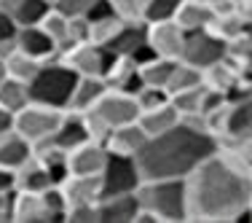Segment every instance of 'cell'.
<instances>
[{"mask_svg": "<svg viewBox=\"0 0 252 223\" xmlns=\"http://www.w3.org/2000/svg\"><path fill=\"white\" fill-rule=\"evenodd\" d=\"M207 3H220V0H207Z\"/></svg>", "mask_w": 252, "mask_h": 223, "instance_id": "7dc6e473", "label": "cell"}, {"mask_svg": "<svg viewBox=\"0 0 252 223\" xmlns=\"http://www.w3.org/2000/svg\"><path fill=\"white\" fill-rule=\"evenodd\" d=\"M14 46H16L19 51L30 54V57H35L38 62L57 57V46H54V40L43 33V27H40V25L16 27V33H14Z\"/></svg>", "mask_w": 252, "mask_h": 223, "instance_id": "5bb4252c", "label": "cell"}, {"mask_svg": "<svg viewBox=\"0 0 252 223\" xmlns=\"http://www.w3.org/2000/svg\"><path fill=\"white\" fill-rule=\"evenodd\" d=\"M86 22H89V40L97 46H107L124 19L116 11H107V14H99V16H86Z\"/></svg>", "mask_w": 252, "mask_h": 223, "instance_id": "83f0119b", "label": "cell"}, {"mask_svg": "<svg viewBox=\"0 0 252 223\" xmlns=\"http://www.w3.org/2000/svg\"><path fill=\"white\" fill-rule=\"evenodd\" d=\"M215 3H207V0H183L177 5V14H175V22L185 33L190 30H201V27H209L215 22Z\"/></svg>", "mask_w": 252, "mask_h": 223, "instance_id": "d6986e66", "label": "cell"}, {"mask_svg": "<svg viewBox=\"0 0 252 223\" xmlns=\"http://www.w3.org/2000/svg\"><path fill=\"white\" fill-rule=\"evenodd\" d=\"M250 54H252V33H244V35H236V38L225 40V59L228 62L244 65Z\"/></svg>", "mask_w": 252, "mask_h": 223, "instance_id": "836d02e7", "label": "cell"}, {"mask_svg": "<svg viewBox=\"0 0 252 223\" xmlns=\"http://www.w3.org/2000/svg\"><path fill=\"white\" fill-rule=\"evenodd\" d=\"M5 191H16V175L14 170L0 167V194H5Z\"/></svg>", "mask_w": 252, "mask_h": 223, "instance_id": "7bdbcfd3", "label": "cell"}, {"mask_svg": "<svg viewBox=\"0 0 252 223\" xmlns=\"http://www.w3.org/2000/svg\"><path fill=\"white\" fill-rule=\"evenodd\" d=\"M70 68L75 70L78 75H105L107 65L113 59V51L105 49V46H97L92 40H81V43L70 46L64 54H59Z\"/></svg>", "mask_w": 252, "mask_h": 223, "instance_id": "30bf717a", "label": "cell"}, {"mask_svg": "<svg viewBox=\"0 0 252 223\" xmlns=\"http://www.w3.org/2000/svg\"><path fill=\"white\" fill-rule=\"evenodd\" d=\"M236 78H239V65L228 62V59H220V62H215V65L201 70V83L207 89L220 92V94H225L236 83Z\"/></svg>", "mask_w": 252, "mask_h": 223, "instance_id": "484cf974", "label": "cell"}, {"mask_svg": "<svg viewBox=\"0 0 252 223\" xmlns=\"http://www.w3.org/2000/svg\"><path fill=\"white\" fill-rule=\"evenodd\" d=\"M252 178L233 150L220 146L185 175V207L193 223H252Z\"/></svg>", "mask_w": 252, "mask_h": 223, "instance_id": "6da1fadb", "label": "cell"}, {"mask_svg": "<svg viewBox=\"0 0 252 223\" xmlns=\"http://www.w3.org/2000/svg\"><path fill=\"white\" fill-rule=\"evenodd\" d=\"M201 100H204V83L169 94V102H172V108L180 113V118L183 116H196V113L201 116Z\"/></svg>", "mask_w": 252, "mask_h": 223, "instance_id": "1f68e13d", "label": "cell"}, {"mask_svg": "<svg viewBox=\"0 0 252 223\" xmlns=\"http://www.w3.org/2000/svg\"><path fill=\"white\" fill-rule=\"evenodd\" d=\"M142 183L140 167H137L134 156H124V153H110L99 170V191L102 196H113V194H131L137 191V186ZM99 196V199H102Z\"/></svg>", "mask_w": 252, "mask_h": 223, "instance_id": "8992f818", "label": "cell"}, {"mask_svg": "<svg viewBox=\"0 0 252 223\" xmlns=\"http://www.w3.org/2000/svg\"><path fill=\"white\" fill-rule=\"evenodd\" d=\"M75 81H78V73L59 54L51 59H43L38 73L27 81L30 102H40V105L57 108V111H67Z\"/></svg>", "mask_w": 252, "mask_h": 223, "instance_id": "277c9868", "label": "cell"}, {"mask_svg": "<svg viewBox=\"0 0 252 223\" xmlns=\"http://www.w3.org/2000/svg\"><path fill=\"white\" fill-rule=\"evenodd\" d=\"M180 59L193 68H209V65L225 59V40L215 33L212 27H201V30H190L185 33L183 40V51H180Z\"/></svg>", "mask_w": 252, "mask_h": 223, "instance_id": "ba28073f", "label": "cell"}, {"mask_svg": "<svg viewBox=\"0 0 252 223\" xmlns=\"http://www.w3.org/2000/svg\"><path fill=\"white\" fill-rule=\"evenodd\" d=\"M14 33H16L14 19H11V16L0 8V40H11V38H14Z\"/></svg>", "mask_w": 252, "mask_h": 223, "instance_id": "b9f144b4", "label": "cell"}, {"mask_svg": "<svg viewBox=\"0 0 252 223\" xmlns=\"http://www.w3.org/2000/svg\"><path fill=\"white\" fill-rule=\"evenodd\" d=\"M231 3H233V8H239L252 22V0H231Z\"/></svg>", "mask_w": 252, "mask_h": 223, "instance_id": "ee69618b", "label": "cell"}, {"mask_svg": "<svg viewBox=\"0 0 252 223\" xmlns=\"http://www.w3.org/2000/svg\"><path fill=\"white\" fill-rule=\"evenodd\" d=\"M148 135L142 132V126L137 121H129V124H121L116 129H110V135L105 137V148L110 153H124V156H137L140 148L145 146Z\"/></svg>", "mask_w": 252, "mask_h": 223, "instance_id": "ac0fdd59", "label": "cell"}, {"mask_svg": "<svg viewBox=\"0 0 252 223\" xmlns=\"http://www.w3.org/2000/svg\"><path fill=\"white\" fill-rule=\"evenodd\" d=\"M105 49H110L118 57H131L137 65L156 57L153 49L148 46V22L145 19H124L118 33L113 35V40Z\"/></svg>", "mask_w": 252, "mask_h": 223, "instance_id": "9c48e42d", "label": "cell"}, {"mask_svg": "<svg viewBox=\"0 0 252 223\" xmlns=\"http://www.w3.org/2000/svg\"><path fill=\"white\" fill-rule=\"evenodd\" d=\"M99 0H54V8L62 11L64 16H86Z\"/></svg>", "mask_w": 252, "mask_h": 223, "instance_id": "f35d334b", "label": "cell"}, {"mask_svg": "<svg viewBox=\"0 0 252 223\" xmlns=\"http://www.w3.org/2000/svg\"><path fill=\"white\" fill-rule=\"evenodd\" d=\"M32 156V146L11 126V129L0 132V167L5 170H16Z\"/></svg>", "mask_w": 252, "mask_h": 223, "instance_id": "44dd1931", "label": "cell"}, {"mask_svg": "<svg viewBox=\"0 0 252 223\" xmlns=\"http://www.w3.org/2000/svg\"><path fill=\"white\" fill-rule=\"evenodd\" d=\"M183 0H148L145 5V14L142 19L145 22H161V19H175L177 14V5Z\"/></svg>", "mask_w": 252, "mask_h": 223, "instance_id": "d590c367", "label": "cell"}, {"mask_svg": "<svg viewBox=\"0 0 252 223\" xmlns=\"http://www.w3.org/2000/svg\"><path fill=\"white\" fill-rule=\"evenodd\" d=\"M11 124H14V116H11L8 111H3V108H0V132L11 129Z\"/></svg>", "mask_w": 252, "mask_h": 223, "instance_id": "f6af8a7d", "label": "cell"}, {"mask_svg": "<svg viewBox=\"0 0 252 223\" xmlns=\"http://www.w3.org/2000/svg\"><path fill=\"white\" fill-rule=\"evenodd\" d=\"M107 159V148L99 140H86L67 150V170L70 175H99Z\"/></svg>", "mask_w": 252, "mask_h": 223, "instance_id": "7c38bea8", "label": "cell"}, {"mask_svg": "<svg viewBox=\"0 0 252 223\" xmlns=\"http://www.w3.org/2000/svg\"><path fill=\"white\" fill-rule=\"evenodd\" d=\"M177 121H180V113L172 108V102H164V105L151 108V111H142L140 116H137V124L142 126V132H145L148 137L169 129V126H175Z\"/></svg>", "mask_w": 252, "mask_h": 223, "instance_id": "d4e9b609", "label": "cell"}, {"mask_svg": "<svg viewBox=\"0 0 252 223\" xmlns=\"http://www.w3.org/2000/svg\"><path fill=\"white\" fill-rule=\"evenodd\" d=\"M215 150H220V140L212 132L180 118L175 126L148 137L134 161L140 167L142 180L185 178Z\"/></svg>", "mask_w": 252, "mask_h": 223, "instance_id": "7a4b0ae2", "label": "cell"}, {"mask_svg": "<svg viewBox=\"0 0 252 223\" xmlns=\"http://www.w3.org/2000/svg\"><path fill=\"white\" fill-rule=\"evenodd\" d=\"M51 8L49 0H19L11 11V19H14L16 27H25V25H38L40 19L46 16V11Z\"/></svg>", "mask_w": 252, "mask_h": 223, "instance_id": "4dcf8cb0", "label": "cell"}, {"mask_svg": "<svg viewBox=\"0 0 252 223\" xmlns=\"http://www.w3.org/2000/svg\"><path fill=\"white\" fill-rule=\"evenodd\" d=\"M134 100H137V108H140V113H142V111H151V108H158V105H164V102H169V92L142 83L134 92Z\"/></svg>", "mask_w": 252, "mask_h": 223, "instance_id": "e575fe53", "label": "cell"}, {"mask_svg": "<svg viewBox=\"0 0 252 223\" xmlns=\"http://www.w3.org/2000/svg\"><path fill=\"white\" fill-rule=\"evenodd\" d=\"M140 210L151 213L158 223H183L188 221L185 207V178H156L137 186Z\"/></svg>", "mask_w": 252, "mask_h": 223, "instance_id": "3957f363", "label": "cell"}, {"mask_svg": "<svg viewBox=\"0 0 252 223\" xmlns=\"http://www.w3.org/2000/svg\"><path fill=\"white\" fill-rule=\"evenodd\" d=\"M228 150H233L236 153V159L242 161L247 170H252V135L247 137V140H242V143H236V146H223Z\"/></svg>", "mask_w": 252, "mask_h": 223, "instance_id": "ab89813d", "label": "cell"}, {"mask_svg": "<svg viewBox=\"0 0 252 223\" xmlns=\"http://www.w3.org/2000/svg\"><path fill=\"white\" fill-rule=\"evenodd\" d=\"M38 68H40L38 59L30 57V54H25V51H19V49H14L8 57L3 59V73L16 78V81H25V83L38 73Z\"/></svg>", "mask_w": 252, "mask_h": 223, "instance_id": "f546056e", "label": "cell"}, {"mask_svg": "<svg viewBox=\"0 0 252 223\" xmlns=\"http://www.w3.org/2000/svg\"><path fill=\"white\" fill-rule=\"evenodd\" d=\"M250 213H252V204H250Z\"/></svg>", "mask_w": 252, "mask_h": 223, "instance_id": "c3c4849f", "label": "cell"}, {"mask_svg": "<svg viewBox=\"0 0 252 223\" xmlns=\"http://www.w3.org/2000/svg\"><path fill=\"white\" fill-rule=\"evenodd\" d=\"M38 25L43 27V33L54 40L57 54H64L70 46H73V38H70V16H64L62 11H57L54 5L46 11V16L38 22Z\"/></svg>", "mask_w": 252, "mask_h": 223, "instance_id": "cb8c5ba5", "label": "cell"}, {"mask_svg": "<svg viewBox=\"0 0 252 223\" xmlns=\"http://www.w3.org/2000/svg\"><path fill=\"white\" fill-rule=\"evenodd\" d=\"M49 140L54 143V146L64 148V150L92 140V135H89V129H86V121H83V113L62 111V118H59L57 129H54V135L49 137Z\"/></svg>", "mask_w": 252, "mask_h": 223, "instance_id": "e0dca14e", "label": "cell"}, {"mask_svg": "<svg viewBox=\"0 0 252 223\" xmlns=\"http://www.w3.org/2000/svg\"><path fill=\"white\" fill-rule=\"evenodd\" d=\"M137 116H140V108H137L134 94L118 92V89H105V94L83 113V121H86L92 140L105 143L110 129L129 124V121H137Z\"/></svg>", "mask_w": 252, "mask_h": 223, "instance_id": "5b68a950", "label": "cell"}, {"mask_svg": "<svg viewBox=\"0 0 252 223\" xmlns=\"http://www.w3.org/2000/svg\"><path fill=\"white\" fill-rule=\"evenodd\" d=\"M199 83H201V70L188 65V62H183V59H177L175 68H172L169 81H166V92L175 94V92H183V89L199 86Z\"/></svg>", "mask_w": 252, "mask_h": 223, "instance_id": "d6a6232c", "label": "cell"}, {"mask_svg": "<svg viewBox=\"0 0 252 223\" xmlns=\"http://www.w3.org/2000/svg\"><path fill=\"white\" fill-rule=\"evenodd\" d=\"M107 3L121 19H142L148 0H107Z\"/></svg>", "mask_w": 252, "mask_h": 223, "instance_id": "74e56055", "label": "cell"}, {"mask_svg": "<svg viewBox=\"0 0 252 223\" xmlns=\"http://www.w3.org/2000/svg\"><path fill=\"white\" fill-rule=\"evenodd\" d=\"M177 59H166V57H151L145 59L140 68V78L145 86H158V89H166V81L172 75V68H175Z\"/></svg>", "mask_w": 252, "mask_h": 223, "instance_id": "f1b7e54d", "label": "cell"}, {"mask_svg": "<svg viewBox=\"0 0 252 223\" xmlns=\"http://www.w3.org/2000/svg\"><path fill=\"white\" fill-rule=\"evenodd\" d=\"M185 40V30L175 19H161V22H148V46L153 49L156 57L166 59H180Z\"/></svg>", "mask_w": 252, "mask_h": 223, "instance_id": "8fae6325", "label": "cell"}, {"mask_svg": "<svg viewBox=\"0 0 252 223\" xmlns=\"http://www.w3.org/2000/svg\"><path fill=\"white\" fill-rule=\"evenodd\" d=\"M99 210V223H134V215L140 213L137 194H113L102 196L97 202Z\"/></svg>", "mask_w": 252, "mask_h": 223, "instance_id": "9a60e30c", "label": "cell"}, {"mask_svg": "<svg viewBox=\"0 0 252 223\" xmlns=\"http://www.w3.org/2000/svg\"><path fill=\"white\" fill-rule=\"evenodd\" d=\"M59 118H62V111H57V108L40 105V102H27L22 111L14 113V124L11 126L25 137L30 146H38V143L49 140L54 135Z\"/></svg>", "mask_w": 252, "mask_h": 223, "instance_id": "52a82bcc", "label": "cell"}, {"mask_svg": "<svg viewBox=\"0 0 252 223\" xmlns=\"http://www.w3.org/2000/svg\"><path fill=\"white\" fill-rule=\"evenodd\" d=\"M105 81L99 75H78L75 86H73V94H70V102H67V111H75V113H86L89 108L97 102L102 94H105Z\"/></svg>", "mask_w": 252, "mask_h": 223, "instance_id": "603a6c76", "label": "cell"}, {"mask_svg": "<svg viewBox=\"0 0 252 223\" xmlns=\"http://www.w3.org/2000/svg\"><path fill=\"white\" fill-rule=\"evenodd\" d=\"M3 75H5V73H3V62H0V78H3Z\"/></svg>", "mask_w": 252, "mask_h": 223, "instance_id": "bcb514c9", "label": "cell"}, {"mask_svg": "<svg viewBox=\"0 0 252 223\" xmlns=\"http://www.w3.org/2000/svg\"><path fill=\"white\" fill-rule=\"evenodd\" d=\"M14 223H54L43 196L32 191H16L14 196Z\"/></svg>", "mask_w": 252, "mask_h": 223, "instance_id": "ffe728a7", "label": "cell"}, {"mask_svg": "<svg viewBox=\"0 0 252 223\" xmlns=\"http://www.w3.org/2000/svg\"><path fill=\"white\" fill-rule=\"evenodd\" d=\"M250 178H252V170H250Z\"/></svg>", "mask_w": 252, "mask_h": 223, "instance_id": "681fc988", "label": "cell"}, {"mask_svg": "<svg viewBox=\"0 0 252 223\" xmlns=\"http://www.w3.org/2000/svg\"><path fill=\"white\" fill-rule=\"evenodd\" d=\"M59 188H62V196L67 202V207H73V204H94L102 196L99 175H67L59 183Z\"/></svg>", "mask_w": 252, "mask_h": 223, "instance_id": "2e32d148", "label": "cell"}, {"mask_svg": "<svg viewBox=\"0 0 252 223\" xmlns=\"http://www.w3.org/2000/svg\"><path fill=\"white\" fill-rule=\"evenodd\" d=\"M102 81H105L107 89H118V92H126V94H134L137 89L142 86L137 62L131 57H118V54H113V59H110V65H107Z\"/></svg>", "mask_w": 252, "mask_h": 223, "instance_id": "4fadbf2b", "label": "cell"}, {"mask_svg": "<svg viewBox=\"0 0 252 223\" xmlns=\"http://www.w3.org/2000/svg\"><path fill=\"white\" fill-rule=\"evenodd\" d=\"M30 102V92H27V83L25 81H16L11 75L0 78V108L8 111L14 116L16 111H22Z\"/></svg>", "mask_w": 252, "mask_h": 223, "instance_id": "4316f807", "label": "cell"}, {"mask_svg": "<svg viewBox=\"0 0 252 223\" xmlns=\"http://www.w3.org/2000/svg\"><path fill=\"white\" fill-rule=\"evenodd\" d=\"M64 223H99V210L94 204H73L64 210Z\"/></svg>", "mask_w": 252, "mask_h": 223, "instance_id": "8d00e7d4", "label": "cell"}, {"mask_svg": "<svg viewBox=\"0 0 252 223\" xmlns=\"http://www.w3.org/2000/svg\"><path fill=\"white\" fill-rule=\"evenodd\" d=\"M14 175H16V191H32V194H40V191H46L49 186H57L54 178H51V172L46 170L35 156H30L22 167H16Z\"/></svg>", "mask_w": 252, "mask_h": 223, "instance_id": "7402d4cb", "label": "cell"}, {"mask_svg": "<svg viewBox=\"0 0 252 223\" xmlns=\"http://www.w3.org/2000/svg\"><path fill=\"white\" fill-rule=\"evenodd\" d=\"M14 196L16 191L0 194V223H14Z\"/></svg>", "mask_w": 252, "mask_h": 223, "instance_id": "60d3db41", "label": "cell"}]
</instances>
